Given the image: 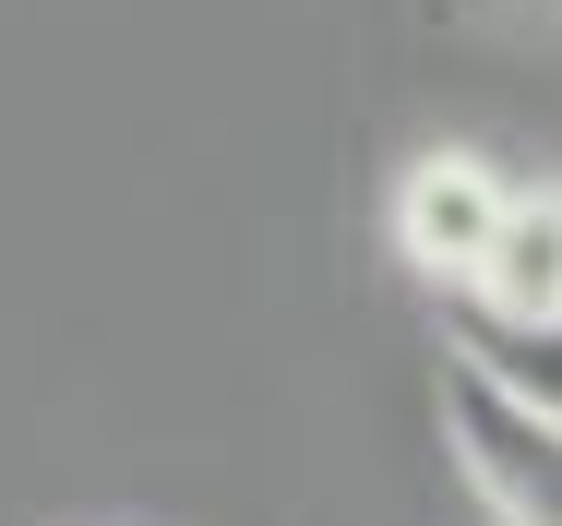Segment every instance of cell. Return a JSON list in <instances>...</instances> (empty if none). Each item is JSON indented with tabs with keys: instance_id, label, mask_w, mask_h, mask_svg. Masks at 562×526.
<instances>
[{
	"instance_id": "obj_5",
	"label": "cell",
	"mask_w": 562,
	"mask_h": 526,
	"mask_svg": "<svg viewBox=\"0 0 562 526\" xmlns=\"http://www.w3.org/2000/svg\"><path fill=\"white\" fill-rule=\"evenodd\" d=\"M431 24H454V36H551L562 0H419Z\"/></svg>"
},
{
	"instance_id": "obj_1",
	"label": "cell",
	"mask_w": 562,
	"mask_h": 526,
	"mask_svg": "<svg viewBox=\"0 0 562 526\" xmlns=\"http://www.w3.org/2000/svg\"><path fill=\"white\" fill-rule=\"evenodd\" d=\"M503 215H515V168H503V156H479V144H419V156L395 168V192H383V239H395V264H407L419 288L467 300V276L491 264Z\"/></svg>"
},
{
	"instance_id": "obj_3",
	"label": "cell",
	"mask_w": 562,
	"mask_h": 526,
	"mask_svg": "<svg viewBox=\"0 0 562 526\" xmlns=\"http://www.w3.org/2000/svg\"><path fill=\"white\" fill-rule=\"evenodd\" d=\"M467 323H562V180H515V215L491 239V264L467 276Z\"/></svg>"
},
{
	"instance_id": "obj_4",
	"label": "cell",
	"mask_w": 562,
	"mask_h": 526,
	"mask_svg": "<svg viewBox=\"0 0 562 526\" xmlns=\"http://www.w3.org/2000/svg\"><path fill=\"white\" fill-rule=\"evenodd\" d=\"M443 359L491 371L515 407H539L562 430V323H467V312H443Z\"/></svg>"
},
{
	"instance_id": "obj_2",
	"label": "cell",
	"mask_w": 562,
	"mask_h": 526,
	"mask_svg": "<svg viewBox=\"0 0 562 526\" xmlns=\"http://www.w3.org/2000/svg\"><path fill=\"white\" fill-rule=\"evenodd\" d=\"M431 407H443L454 479L479 491L491 526H562V430L539 419V407H515V395H503L491 371H467V359H443Z\"/></svg>"
}]
</instances>
